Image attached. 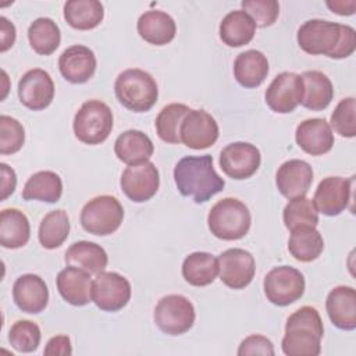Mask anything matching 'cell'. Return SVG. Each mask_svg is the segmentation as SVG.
<instances>
[{"mask_svg":"<svg viewBox=\"0 0 356 356\" xmlns=\"http://www.w3.org/2000/svg\"><path fill=\"white\" fill-rule=\"evenodd\" d=\"M298 44L309 54L346 58L356 49V31L350 25L325 19H309L298 29Z\"/></svg>","mask_w":356,"mask_h":356,"instance_id":"cell-1","label":"cell"},{"mask_svg":"<svg viewBox=\"0 0 356 356\" xmlns=\"http://www.w3.org/2000/svg\"><path fill=\"white\" fill-rule=\"evenodd\" d=\"M174 181L182 196L204 203L225 186V181L213 167V157L185 156L174 167Z\"/></svg>","mask_w":356,"mask_h":356,"instance_id":"cell-2","label":"cell"},{"mask_svg":"<svg viewBox=\"0 0 356 356\" xmlns=\"http://www.w3.org/2000/svg\"><path fill=\"white\" fill-rule=\"evenodd\" d=\"M323 335L324 325L318 312L312 306H302L286 320L282 352L288 356H317Z\"/></svg>","mask_w":356,"mask_h":356,"instance_id":"cell-3","label":"cell"},{"mask_svg":"<svg viewBox=\"0 0 356 356\" xmlns=\"http://www.w3.org/2000/svg\"><path fill=\"white\" fill-rule=\"evenodd\" d=\"M114 92L118 102L135 113L149 111L159 97V88L154 78L140 68L122 71L115 79Z\"/></svg>","mask_w":356,"mask_h":356,"instance_id":"cell-4","label":"cell"},{"mask_svg":"<svg viewBox=\"0 0 356 356\" xmlns=\"http://www.w3.org/2000/svg\"><path fill=\"white\" fill-rule=\"evenodd\" d=\"M207 224L210 232L222 241H236L243 238L252 224L248 206L235 199L225 197L218 200L209 211Z\"/></svg>","mask_w":356,"mask_h":356,"instance_id":"cell-5","label":"cell"},{"mask_svg":"<svg viewBox=\"0 0 356 356\" xmlns=\"http://www.w3.org/2000/svg\"><path fill=\"white\" fill-rule=\"evenodd\" d=\"M113 111L102 100L92 99L85 102L76 111L72 122L74 134L78 140L86 145H100L113 129Z\"/></svg>","mask_w":356,"mask_h":356,"instance_id":"cell-6","label":"cell"},{"mask_svg":"<svg viewBox=\"0 0 356 356\" xmlns=\"http://www.w3.org/2000/svg\"><path fill=\"white\" fill-rule=\"evenodd\" d=\"M124 220V207L115 196L100 195L90 199L81 210L82 228L92 235H111Z\"/></svg>","mask_w":356,"mask_h":356,"instance_id":"cell-7","label":"cell"},{"mask_svg":"<svg viewBox=\"0 0 356 356\" xmlns=\"http://www.w3.org/2000/svg\"><path fill=\"white\" fill-rule=\"evenodd\" d=\"M154 323L167 335H181L188 332L196 318L192 302L182 295L163 296L154 307Z\"/></svg>","mask_w":356,"mask_h":356,"instance_id":"cell-8","label":"cell"},{"mask_svg":"<svg viewBox=\"0 0 356 356\" xmlns=\"http://www.w3.org/2000/svg\"><path fill=\"white\" fill-rule=\"evenodd\" d=\"M267 300L275 306H288L305 293L303 274L291 266H278L267 273L263 282Z\"/></svg>","mask_w":356,"mask_h":356,"instance_id":"cell-9","label":"cell"},{"mask_svg":"<svg viewBox=\"0 0 356 356\" xmlns=\"http://www.w3.org/2000/svg\"><path fill=\"white\" fill-rule=\"evenodd\" d=\"M131 299L129 281L114 271H102L92 282V302L103 312H118Z\"/></svg>","mask_w":356,"mask_h":356,"instance_id":"cell-10","label":"cell"},{"mask_svg":"<svg viewBox=\"0 0 356 356\" xmlns=\"http://www.w3.org/2000/svg\"><path fill=\"white\" fill-rule=\"evenodd\" d=\"M120 185L125 196L132 202H147L159 191V170L152 161L128 165L121 174Z\"/></svg>","mask_w":356,"mask_h":356,"instance_id":"cell-11","label":"cell"},{"mask_svg":"<svg viewBox=\"0 0 356 356\" xmlns=\"http://www.w3.org/2000/svg\"><path fill=\"white\" fill-rule=\"evenodd\" d=\"M220 167L232 179H246L260 167V150L248 142H234L227 145L220 153Z\"/></svg>","mask_w":356,"mask_h":356,"instance_id":"cell-12","label":"cell"},{"mask_svg":"<svg viewBox=\"0 0 356 356\" xmlns=\"http://www.w3.org/2000/svg\"><path fill=\"white\" fill-rule=\"evenodd\" d=\"M220 280L232 289H243L248 286L256 271V263L250 252L232 248L218 256Z\"/></svg>","mask_w":356,"mask_h":356,"instance_id":"cell-13","label":"cell"},{"mask_svg":"<svg viewBox=\"0 0 356 356\" xmlns=\"http://www.w3.org/2000/svg\"><path fill=\"white\" fill-rule=\"evenodd\" d=\"M303 82L295 72H281L268 85L264 99L267 106L278 114L292 113L302 102Z\"/></svg>","mask_w":356,"mask_h":356,"instance_id":"cell-14","label":"cell"},{"mask_svg":"<svg viewBox=\"0 0 356 356\" xmlns=\"http://www.w3.org/2000/svg\"><path fill=\"white\" fill-rule=\"evenodd\" d=\"M218 134L217 121L204 110H191L179 128L181 142L195 150L213 146L218 139Z\"/></svg>","mask_w":356,"mask_h":356,"instance_id":"cell-15","label":"cell"},{"mask_svg":"<svg viewBox=\"0 0 356 356\" xmlns=\"http://www.w3.org/2000/svg\"><path fill=\"white\" fill-rule=\"evenodd\" d=\"M18 97L25 107L33 111L49 107L54 97V82L50 74L42 68L26 71L18 82Z\"/></svg>","mask_w":356,"mask_h":356,"instance_id":"cell-16","label":"cell"},{"mask_svg":"<svg viewBox=\"0 0 356 356\" xmlns=\"http://www.w3.org/2000/svg\"><path fill=\"white\" fill-rule=\"evenodd\" d=\"M353 177H327L317 185L313 202L318 213L334 217L348 209L352 196Z\"/></svg>","mask_w":356,"mask_h":356,"instance_id":"cell-17","label":"cell"},{"mask_svg":"<svg viewBox=\"0 0 356 356\" xmlns=\"http://www.w3.org/2000/svg\"><path fill=\"white\" fill-rule=\"evenodd\" d=\"M313 182L312 165L299 159H292L282 163L275 174V184L282 196L295 199L305 196Z\"/></svg>","mask_w":356,"mask_h":356,"instance_id":"cell-18","label":"cell"},{"mask_svg":"<svg viewBox=\"0 0 356 356\" xmlns=\"http://www.w3.org/2000/svg\"><path fill=\"white\" fill-rule=\"evenodd\" d=\"M13 299L19 310L38 314L49 303V289L44 280L36 274H24L13 285Z\"/></svg>","mask_w":356,"mask_h":356,"instance_id":"cell-19","label":"cell"},{"mask_svg":"<svg viewBox=\"0 0 356 356\" xmlns=\"http://www.w3.org/2000/svg\"><path fill=\"white\" fill-rule=\"evenodd\" d=\"M58 70L65 81L71 83H85L96 71V56L83 44L70 46L58 58Z\"/></svg>","mask_w":356,"mask_h":356,"instance_id":"cell-20","label":"cell"},{"mask_svg":"<svg viewBox=\"0 0 356 356\" xmlns=\"http://www.w3.org/2000/svg\"><path fill=\"white\" fill-rule=\"evenodd\" d=\"M298 146L312 156L328 153L334 146V134L324 118H307L296 127Z\"/></svg>","mask_w":356,"mask_h":356,"instance_id":"cell-21","label":"cell"},{"mask_svg":"<svg viewBox=\"0 0 356 356\" xmlns=\"http://www.w3.org/2000/svg\"><path fill=\"white\" fill-rule=\"evenodd\" d=\"M331 323L345 331L356 328V291L352 286L338 285L330 291L325 300Z\"/></svg>","mask_w":356,"mask_h":356,"instance_id":"cell-22","label":"cell"},{"mask_svg":"<svg viewBox=\"0 0 356 356\" xmlns=\"http://www.w3.org/2000/svg\"><path fill=\"white\" fill-rule=\"evenodd\" d=\"M92 282L89 273L72 266L63 268L56 278L61 298L72 306H85L92 300Z\"/></svg>","mask_w":356,"mask_h":356,"instance_id":"cell-23","label":"cell"},{"mask_svg":"<svg viewBox=\"0 0 356 356\" xmlns=\"http://www.w3.org/2000/svg\"><path fill=\"white\" fill-rule=\"evenodd\" d=\"M136 28L143 40L156 46L170 43L177 33V25L172 17L160 10L145 11L139 17Z\"/></svg>","mask_w":356,"mask_h":356,"instance_id":"cell-24","label":"cell"},{"mask_svg":"<svg viewBox=\"0 0 356 356\" xmlns=\"http://www.w3.org/2000/svg\"><path fill=\"white\" fill-rule=\"evenodd\" d=\"M153 152L154 146L152 139L138 129L122 132L114 142V153L117 159L128 165L149 161Z\"/></svg>","mask_w":356,"mask_h":356,"instance_id":"cell-25","label":"cell"},{"mask_svg":"<svg viewBox=\"0 0 356 356\" xmlns=\"http://www.w3.org/2000/svg\"><path fill=\"white\" fill-rule=\"evenodd\" d=\"M64 260L68 266L78 267L90 275H97L99 273L104 271L108 263L106 250L100 245L89 241L74 242L65 250Z\"/></svg>","mask_w":356,"mask_h":356,"instance_id":"cell-26","label":"cell"},{"mask_svg":"<svg viewBox=\"0 0 356 356\" xmlns=\"http://www.w3.org/2000/svg\"><path fill=\"white\" fill-rule=\"evenodd\" d=\"M267 57L259 50H245L234 61V76L243 88H257L267 78Z\"/></svg>","mask_w":356,"mask_h":356,"instance_id":"cell-27","label":"cell"},{"mask_svg":"<svg viewBox=\"0 0 356 356\" xmlns=\"http://www.w3.org/2000/svg\"><path fill=\"white\" fill-rule=\"evenodd\" d=\"M303 96L300 104L313 111H321L328 107L334 97V88L330 78L321 71H305L302 75Z\"/></svg>","mask_w":356,"mask_h":356,"instance_id":"cell-28","label":"cell"},{"mask_svg":"<svg viewBox=\"0 0 356 356\" xmlns=\"http://www.w3.org/2000/svg\"><path fill=\"white\" fill-rule=\"evenodd\" d=\"M256 32V24L243 10L229 11L220 22V39L229 47L248 44Z\"/></svg>","mask_w":356,"mask_h":356,"instance_id":"cell-29","label":"cell"},{"mask_svg":"<svg viewBox=\"0 0 356 356\" xmlns=\"http://www.w3.org/2000/svg\"><path fill=\"white\" fill-rule=\"evenodd\" d=\"M31 225L18 209H4L0 213V243L6 249H18L28 243Z\"/></svg>","mask_w":356,"mask_h":356,"instance_id":"cell-30","label":"cell"},{"mask_svg":"<svg viewBox=\"0 0 356 356\" xmlns=\"http://www.w3.org/2000/svg\"><path fill=\"white\" fill-rule=\"evenodd\" d=\"M63 195V181L54 171H38L32 174L24 185V200H40L57 203Z\"/></svg>","mask_w":356,"mask_h":356,"instance_id":"cell-31","label":"cell"},{"mask_svg":"<svg viewBox=\"0 0 356 356\" xmlns=\"http://www.w3.org/2000/svg\"><path fill=\"white\" fill-rule=\"evenodd\" d=\"M324 249V239L316 227H298L291 229L288 250L298 261L309 263L316 260Z\"/></svg>","mask_w":356,"mask_h":356,"instance_id":"cell-32","label":"cell"},{"mask_svg":"<svg viewBox=\"0 0 356 356\" xmlns=\"http://www.w3.org/2000/svg\"><path fill=\"white\" fill-rule=\"evenodd\" d=\"M218 274V260L207 252H193L182 263V277L193 286L210 285Z\"/></svg>","mask_w":356,"mask_h":356,"instance_id":"cell-33","label":"cell"},{"mask_svg":"<svg viewBox=\"0 0 356 356\" xmlns=\"http://www.w3.org/2000/svg\"><path fill=\"white\" fill-rule=\"evenodd\" d=\"M103 18L104 8L97 0H70L64 4V19L75 29H93Z\"/></svg>","mask_w":356,"mask_h":356,"instance_id":"cell-34","label":"cell"},{"mask_svg":"<svg viewBox=\"0 0 356 356\" xmlns=\"http://www.w3.org/2000/svg\"><path fill=\"white\" fill-rule=\"evenodd\" d=\"M28 40L31 47L42 56H49L56 51L61 42L58 25L47 17L36 18L28 28Z\"/></svg>","mask_w":356,"mask_h":356,"instance_id":"cell-35","label":"cell"},{"mask_svg":"<svg viewBox=\"0 0 356 356\" xmlns=\"http://www.w3.org/2000/svg\"><path fill=\"white\" fill-rule=\"evenodd\" d=\"M70 234V218L65 210L58 209L47 213L39 225V242L44 249L60 248Z\"/></svg>","mask_w":356,"mask_h":356,"instance_id":"cell-36","label":"cell"},{"mask_svg":"<svg viewBox=\"0 0 356 356\" xmlns=\"http://www.w3.org/2000/svg\"><path fill=\"white\" fill-rule=\"evenodd\" d=\"M189 111L191 108L186 104H181V103H171L163 107L154 121V127L159 138L167 143H172V145L179 143L181 142L179 128L185 115Z\"/></svg>","mask_w":356,"mask_h":356,"instance_id":"cell-37","label":"cell"},{"mask_svg":"<svg viewBox=\"0 0 356 356\" xmlns=\"http://www.w3.org/2000/svg\"><path fill=\"white\" fill-rule=\"evenodd\" d=\"M284 224L288 229L298 227H316L318 224V211L312 199L306 196L291 199L282 211Z\"/></svg>","mask_w":356,"mask_h":356,"instance_id":"cell-38","label":"cell"},{"mask_svg":"<svg viewBox=\"0 0 356 356\" xmlns=\"http://www.w3.org/2000/svg\"><path fill=\"white\" fill-rule=\"evenodd\" d=\"M40 338L42 334L39 325L31 320H18L8 331V341L11 346L24 353L36 350L40 343Z\"/></svg>","mask_w":356,"mask_h":356,"instance_id":"cell-39","label":"cell"},{"mask_svg":"<svg viewBox=\"0 0 356 356\" xmlns=\"http://www.w3.org/2000/svg\"><path fill=\"white\" fill-rule=\"evenodd\" d=\"M356 100L355 97L342 99L331 114L330 127L343 138H355L356 135Z\"/></svg>","mask_w":356,"mask_h":356,"instance_id":"cell-40","label":"cell"},{"mask_svg":"<svg viewBox=\"0 0 356 356\" xmlns=\"http://www.w3.org/2000/svg\"><path fill=\"white\" fill-rule=\"evenodd\" d=\"M25 142L22 124L8 115H0V153L13 154L21 150Z\"/></svg>","mask_w":356,"mask_h":356,"instance_id":"cell-41","label":"cell"},{"mask_svg":"<svg viewBox=\"0 0 356 356\" xmlns=\"http://www.w3.org/2000/svg\"><path fill=\"white\" fill-rule=\"evenodd\" d=\"M241 6L260 28L273 25L280 15V4L275 0H243Z\"/></svg>","mask_w":356,"mask_h":356,"instance_id":"cell-42","label":"cell"},{"mask_svg":"<svg viewBox=\"0 0 356 356\" xmlns=\"http://www.w3.org/2000/svg\"><path fill=\"white\" fill-rule=\"evenodd\" d=\"M239 356H248V355H266V356H273L274 352V345L273 342L264 337V335H259V334H253L246 337L236 352Z\"/></svg>","mask_w":356,"mask_h":356,"instance_id":"cell-43","label":"cell"},{"mask_svg":"<svg viewBox=\"0 0 356 356\" xmlns=\"http://www.w3.org/2000/svg\"><path fill=\"white\" fill-rule=\"evenodd\" d=\"M44 355L49 356H70L72 353V346H71V339L67 335H56L49 339L46 343V348L43 350Z\"/></svg>","mask_w":356,"mask_h":356,"instance_id":"cell-44","label":"cell"},{"mask_svg":"<svg viewBox=\"0 0 356 356\" xmlns=\"http://www.w3.org/2000/svg\"><path fill=\"white\" fill-rule=\"evenodd\" d=\"M0 174H1V200H6L10 195L14 193L17 185L15 171L8 167L6 163H0Z\"/></svg>","mask_w":356,"mask_h":356,"instance_id":"cell-45","label":"cell"},{"mask_svg":"<svg viewBox=\"0 0 356 356\" xmlns=\"http://www.w3.org/2000/svg\"><path fill=\"white\" fill-rule=\"evenodd\" d=\"M15 26L6 17H0V50H8L15 42Z\"/></svg>","mask_w":356,"mask_h":356,"instance_id":"cell-46","label":"cell"},{"mask_svg":"<svg viewBox=\"0 0 356 356\" xmlns=\"http://www.w3.org/2000/svg\"><path fill=\"white\" fill-rule=\"evenodd\" d=\"M327 7L338 15H352L356 11V0H334L327 1Z\"/></svg>","mask_w":356,"mask_h":356,"instance_id":"cell-47","label":"cell"}]
</instances>
